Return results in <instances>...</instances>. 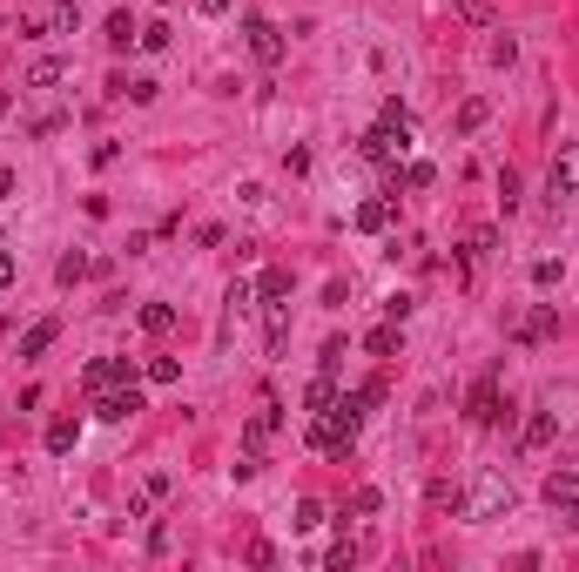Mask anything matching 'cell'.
Wrapping results in <instances>:
<instances>
[{"label": "cell", "mask_w": 579, "mask_h": 572, "mask_svg": "<svg viewBox=\"0 0 579 572\" xmlns=\"http://www.w3.org/2000/svg\"><path fill=\"white\" fill-rule=\"evenodd\" d=\"M364 391H350V397H330V404L310 418V452H330V458H344L350 444H357V424H364Z\"/></svg>", "instance_id": "1"}, {"label": "cell", "mask_w": 579, "mask_h": 572, "mask_svg": "<svg viewBox=\"0 0 579 572\" xmlns=\"http://www.w3.org/2000/svg\"><path fill=\"white\" fill-rule=\"evenodd\" d=\"M458 512H465L472 526H492V518H505V512H513V478L485 465V472L472 478V492H465V506H458Z\"/></svg>", "instance_id": "2"}, {"label": "cell", "mask_w": 579, "mask_h": 572, "mask_svg": "<svg viewBox=\"0 0 579 572\" xmlns=\"http://www.w3.org/2000/svg\"><path fill=\"white\" fill-rule=\"evenodd\" d=\"M546 196H553V202L579 196V142H566V148L553 155V169H546Z\"/></svg>", "instance_id": "3"}, {"label": "cell", "mask_w": 579, "mask_h": 572, "mask_svg": "<svg viewBox=\"0 0 579 572\" xmlns=\"http://www.w3.org/2000/svg\"><path fill=\"white\" fill-rule=\"evenodd\" d=\"M135 411H148V404H142V391H135V384H115V391H95V418H108V424H128Z\"/></svg>", "instance_id": "4"}, {"label": "cell", "mask_w": 579, "mask_h": 572, "mask_svg": "<svg viewBox=\"0 0 579 572\" xmlns=\"http://www.w3.org/2000/svg\"><path fill=\"white\" fill-rule=\"evenodd\" d=\"M269 438H277V397H263V411H257V418L243 424V458H257V465H263Z\"/></svg>", "instance_id": "5"}, {"label": "cell", "mask_w": 579, "mask_h": 572, "mask_svg": "<svg viewBox=\"0 0 579 572\" xmlns=\"http://www.w3.org/2000/svg\"><path fill=\"white\" fill-rule=\"evenodd\" d=\"M465 418H472V424H499V363H492V371L479 377V384H472V404H465Z\"/></svg>", "instance_id": "6"}, {"label": "cell", "mask_w": 579, "mask_h": 572, "mask_svg": "<svg viewBox=\"0 0 579 572\" xmlns=\"http://www.w3.org/2000/svg\"><path fill=\"white\" fill-rule=\"evenodd\" d=\"M243 34H249V55H257L263 67H277V61H283V34L269 27L263 14H249V27H243Z\"/></svg>", "instance_id": "7"}, {"label": "cell", "mask_w": 579, "mask_h": 572, "mask_svg": "<svg viewBox=\"0 0 579 572\" xmlns=\"http://www.w3.org/2000/svg\"><path fill=\"white\" fill-rule=\"evenodd\" d=\"M81 384H88V391H115V384H128V357H95L88 371H81Z\"/></svg>", "instance_id": "8"}, {"label": "cell", "mask_w": 579, "mask_h": 572, "mask_svg": "<svg viewBox=\"0 0 579 572\" xmlns=\"http://www.w3.org/2000/svg\"><path fill=\"white\" fill-rule=\"evenodd\" d=\"M391 216H398V202H391V196L357 202V230H364V236H384V230H391Z\"/></svg>", "instance_id": "9"}, {"label": "cell", "mask_w": 579, "mask_h": 572, "mask_svg": "<svg viewBox=\"0 0 579 572\" xmlns=\"http://www.w3.org/2000/svg\"><path fill=\"white\" fill-rule=\"evenodd\" d=\"M546 506H553V512H573V506H579V472H553V478H546Z\"/></svg>", "instance_id": "10"}, {"label": "cell", "mask_w": 579, "mask_h": 572, "mask_svg": "<svg viewBox=\"0 0 579 572\" xmlns=\"http://www.w3.org/2000/svg\"><path fill=\"white\" fill-rule=\"evenodd\" d=\"M553 431H559V411H533V418H525V452H546V444H553Z\"/></svg>", "instance_id": "11"}, {"label": "cell", "mask_w": 579, "mask_h": 572, "mask_svg": "<svg viewBox=\"0 0 579 572\" xmlns=\"http://www.w3.org/2000/svg\"><path fill=\"white\" fill-rule=\"evenodd\" d=\"M553 331H559V310H553V303H539V310H533V317H525V323H519V343H546Z\"/></svg>", "instance_id": "12"}, {"label": "cell", "mask_w": 579, "mask_h": 572, "mask_svg": "<svg viewBox=\"0 0 579 572\" xmlns=\"http://www.w3.org/2000/svg\"><path fill=\"white\" fill-rule=\"evenodd\" d=\"M61 75H67V67H61L55 55H41V61L27 67V81H21V88H34V95H47V88H61Z\"/></svg>", "instance_id": "13"}, {"label": "cell", "mask_w": 579, "mask_h": 572, "mask_svg": "<svg viewBox=\"0 0 579 572\" xmlns=\"http://www.w3.org/2000/svg\"><path fill=\"white\" fill-rule=\"evenodd\" d=\"M55 337H61V323H55V317H41V323H34V331L21 337V357H47V351H55Z\"/></svg>", "instance_id": "14"}, {"label": "cell", "mask_w": 579, "mask_h": 572, "mask_svg": "<svg viewBox=\"0 0 579 572\" xmlns=\"http://www.w3.org/2000/svg\"><path fill=\"white\" fill-rule=\"evenodd\" d=\"M75 444H81V418H55V424H47V452H55V458H67Z\"/></svg>", "instance_id": "15"}, {"label": "cell", "mask_w": 579, "mask_h": 572, "mask_svg": "<svg viewBox=\"0 0 579 572\" xmlns=\"http://www.w3.org/2000/svg\"><path fill=\"white\" fill-rule=\"evenodd\" d=\"M135 34H142V27H135L128 14H108V27H101V41H108L115 55H128V47H135Z\"/></svg>", "instance_id": "16"}, {"label": "cell", "mask_w": 579, "mask_h": 572, "mask_svg": "<svg viewBox=\"0 0 579 572\" xmlns=\"http://www.w3.org/2000/svg\"><path fill=\"white\" fill-rule=\"evenodd\" d=\"M330 397H337V371H317V377H310V391H303V411L317 418V411L330 404Z\"/></svg>", "instance_id": "17"}, {"label": "cell", "mask_w": 579, "mask_h": 572, "mask_svg": "<svg viewBox=\"0 0 579 572\" xmlns=\"http://www.w3.org/2000/svg\"><path fill=\"white\" fill-rule=\"evenodd\" d=\"M257 297H263L269 310H283V297H290V270H263V276H257Z\"/></svg>", "instance_id": "18"}, {"label": "cell", "mask_w": 579, "mask_h": 572, "mask_svg": "<svg viewBox=\"0 0 579 572\" xmlns=\"http://www.w3.org/2000/svg\"><path fill=\"white\" fill-rule=\"evenodd\" d=\"M378 128H391L398 142H411V108H404V101H384V108H378Z\"/></svg>", "instance_id": "19"}, {"label": "cell", "mask_w": 579, "mask_h": 572, "mask_svg": "<svg viewBox=\"0 0 579 572\" xmlns=\"http://www.w3.org/2000/svg\"><path fill=\"white\" fill-rule=\"evenodd\" d=\"M142 331L148 337H168V331H176V303H142Z\"/></svg>", "instance_id": "20"}, {"label": "cell", "mask_w": 579, "mask_h": 572, "mask_svg": "<svg viewBox=\"0 0 579 572\" xmlns=\"http://www.w3.org/2000/svg\"><path fill=\"white\" fill-rule=\"evenodd\" d=\"M452 14L465 27H492V0H452Z\"/></svg>", "instance_id": "21"}, {"label": "cell", "mask_w": 579, "mask_h": 572, "mask_svg": "<svg viewBox=\"0 0 579 572\" xmlns=\"http://www.w3.org/2000/svg\"><path fill=\"white\" fill-rule=\"evenodd\" d=\"M364 343H371V357H398V323H378Z\"/></svg>", "instance_id": "22"}, {"label": "cell", "mask_w": 579, "mask_h": 572, "mask_svg": "<svg viewBox=\"0 0 579 572\" xmlns=\"http://www.w3.org/2000/svg\"><path fill=\"white\" fill-rule=\"evenodd\" d=\"M95 263H88V256H61V263H55V276H61V290H75L81 283V276H88Z\"/></svg>", "instance_id": "23"}, {"label": "cell", "mask_w": 579, "mask_h": 572, "mask_svg": "<svg viewBox=\"0 0 579 572\" xmlns=\"http://www.w3.org/2000/svg\"><path fill=\"white\" fill-rule=\"evenodd\" d=\"M533 283H539V290H559V283H566V263H559V256H546V263H533Z\"/></svg>", "instance_id": "24"}, {"label": "cell", "mask_w": 579, "mask_h": 572, "mask_svg": "<svg viewBox=\"0 0 579 572\" xmlns=\"http://www.w3.org/2000/svg\"><path fill=\"white\" fill-rule=\"evenodd\" d=\"M485 115H492L485 101H465V108H458V135H479V128H485Z\"/></svg>", "instance_id": "25"}, {"label": "cell", "mask_w": 579, "mask_h": 572, "mask_svg": "<svg viewBox=\"0 0 579 572\" xmlns=\"http://www.w3.org/2000/svg\"><path fill=\"white\" fill-rule=\"evenodd\" d=\"M290 526H297V532H317V526H323V498H303V506H297V518H290Z\"/></svg>", "instance_id": "26"}, {"label": "cell", "mask_w": 579, "mask_h": 572, "mask_svg": "<svg viewBox=\"0 0 579 572\" xmlns=\"http://www.w3.org/2000/svg\"><path fill=\"white\" fill-rule=\"evenodd\" d=\"M398 182H404V189H432V182H438V169H432V162H404V176H398Z\"/></svg>", "instance_id": "27"}, {"label": "cell", "mask_w": 579, "mask_h": 572, "mask_svg": "<svg viewBox=\"0 0 579 572\" xmlns=\"http://www.w3.org/2000/svg\"><path fill=\"white\" fill-rule=\"evenodd\" d=\"M176 377H182L176 357H148V384H176Z\"/></svg>", "instance_id": "28"}, {"label": "cell", "mask_w": 579, "mask_h": 572, "mask_svg": "<svg viewBox=\"0 0 579 572\" xmlns=\"http://www.w3.org/2000/svg\"><path fill=\"white\" fill-rule=\"evenodd\" d=\"M499 202H505V216L519 209V169H499Z\"/></svg>", "instance_id": "29"}, {"label": "cell", "mask_w": 579, "mask_h": 572, "mask_svg": "<svg viewBox=\"0 0 579 572\" xmlns=\"http://www.w3.org/2000/svg\"><path fill=\"white\" fill-rule=\"evenodd\" d=\"M135 41H142V47H148V55H162V47H168V27H162V21H148L142 34H135Z\"/></svg>", "instance_id": "30"}, {"label": "cell", "mask_w": 579, "mask_h": 572, "mask_svg": "<svg viewBox=\"0 0 579 572\" xmlns=\"http://www.w3.org/2000/svg\"><path fill=\"white\" fill-rule=\"evenodd\" d=\"M323 566H330V572H350L357 566V546H330V552H323Z\"/></svg>", "instance_id": "31"}, {"label": "cell", "mask_w": 579, "mask_h": 572, "mask_svg": "<svg viewBox=\"0 0 579 572\" xmlns=\"http://www.w3.org/2000/svg\"><path fill=\"white\" fill-rule=\"evenodd\" d=\"M257 303V283H229V310H249Z\"/></svg>", "instance_id": "32"}, {"label": "cell", "mask_w": 579, "mask_h": 572, "mask_svg": "<svg viewBox=\"0 0 579 572\" xmlns=\"http://www.w3.org/2000/svg\"><path fill=\"white\" fill-rule=\"evenodd\" d=\"M7 283H14V256L0 250V290H7Z\"/></svg>", "instance_id": "33"}, {"label": "cell", "mask_w": 579, "mask_h": 572, "mask_svg": "<svg viewBox=\"0 0 579 572\" xmlns=\"http://www.w3.org/2000/svg\"><path fill=\"white\" fill-rule=\"evenodd\" d=\"M196 7H202V14H229L236 0H196Z\"/></svg>", "instance_id": "34"}, {"label": "cell", "mask_w": 579, "mask_h": 572, "mask_svg": "<svg viewBox=\"0 0 579 572\" xmlns=\"http://www.w3.org/2000/svg\"><path fill=\"white\" fill-rule=\"evenodd\" d=\"M14 196V169H0V202H7Z\"/></svg>", "instance_id": "35"}, {"label": "cell", "mask_w": 579, "mask_h": 572, "mask_svg": "<svg viewBox=\"0 0 579 572\" xmlns=\"http://www.w3.org/2000/svg\"><path fill=\"white\" fill-rule=\"evenodd\" d=\"M162 7H168V0H162Z\"/></svg>", "instance_id": "36"}]
</instances>
